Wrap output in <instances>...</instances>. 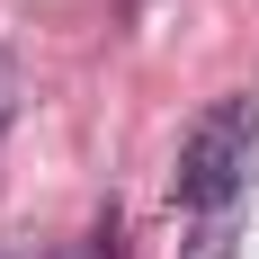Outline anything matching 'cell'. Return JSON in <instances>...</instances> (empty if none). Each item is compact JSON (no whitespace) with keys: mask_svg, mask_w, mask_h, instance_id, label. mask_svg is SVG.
<instances>
[{"mask_svg":"<svg viewBox=\"0 0 259 259\" xmlns=\"http://www.w3.org/2000/svg\"><path fill=\"white\" fill-rule=\"evenodd\" d=\"M9 90H18V80H9V63H0V134H9V107H18Z\"/></svg>","mask_w":259,"mask_h":259,"instance_id":"7a4b0ae2","label":"cell"},{"mask_svg":"<svg viewBox=\"0 0 259 259\" xmlns=\"http://www.w3.org/2000/svg\"><path fill=\"white\" fill-rule=\"evenodd\" d=\"M0 259H45V250H27V241H0Z\"/></svg>","mask_w":259,"mask_h":259,"instance_id":"3957f363","label":"cell"},{"mask_svg":"<svg viewBox=\"0 0 259 259\" xmlns=\"http://www.w3.org/2000/svg\"><path fill=\"white\" fill-rule=\"evenodd\" d=\"M250 188H259V116H250V99H214L179 143L170 197L206 224V214H241Z\"/></svg>","mask_w":259,"mask_h":259,"instance_id":"6da1fadb","label":"cell"}]
</instances>
